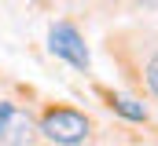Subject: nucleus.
Masks as SVG:
<instances>
[{
	"instance_id": "1",
	"label": "nucleus",
	"mask_w": 158,
	"mask_h": 146,
	"mask_svg": "<svg viewBox=\"0 0 158 146\" xmlns=\"http://www.w3.org/2000/svg\"><path fill=\"white\" fill-rule=\"evenodd\" d=\"M40 135L55 146H85V139L92 135V121L81 113V110L70 106H52L44 117H40Z\"/></svg>"
},
{
	"instance_id": "2",
	"label": "nucleus",
	"mask_w": 158,
	"mask_h": 146,
	"mask_svg": "<svg viewBox=\"0 0 158 146\" xmlns=\"http://www.w3.org/2000/svg\"><path fill=\"white\" fill-rule=\"evenodd\" d=\"M48 51H52L55 59L70 62V66L81 70V73H88V66H92L88 48H85V36L77 33L74 22H55V26L48 29Z\"/></svg>"
},
{
	"instance_id": "3",
	"label": "nucleus",
	"mask_w": 158,
	"mask_h": 146,
	"mask_svg": "<svg viewBox=\"0 0 158 146\" xmlns=\"http://www.w3.org/2000/svg\"><path fill=\"white\" fill-rule=\"evenodd\" d=\"M0 143L4 146H30L33 143V121H30V113L11 110L7 121H4V128H0Z\"/></svg>"
},
{
	"instance_id": "4",
	"label": "nucleus",
	"mask_w": 158,
	"mask_h": 146,
	"mask_svg": "<svg viewBox=\"0 0 158 146\" xmlns=\"http://www.w3.org/2000/svg\"><path fill=\"white\" fill-rule=\"evenodd\" d=\"M110 110L121 113L125 121H147V106L136 102V99H129V95H110Z\"/></svg>"
},
{
	"instance_id": "5",
	"label": "nucleus",
	"mask_w": 158,
	"mask_h": 146,
	"mask_svg": "<svg viewBox=\"0 0 158 146\" xmlns=\"http://www.w3.org/2000/svg\"><path fill=\"white\" fill-rule=\"evenodd\" d=\"M143 80H147V88L158 95V51L147 59V66H143Z\"/></svg>"
},
{
	"instance_id": "6",
	"label": "nucleus",
	"mask_w": 158,
	"mask_h": 146,
	"mask_svg": "<svg viewBox=\"0 0 158 146\" xmlns=\"http://www.w3.org/2000/svg\"><path fill=\"white\" fill-rule=\"evenodd\" d=\"M15 110V102H7V99H0V128H4V121H7V113Z\"/></svg>"
},
{
	"instance_id": "7",
	"label": "nucleus",
	"mask_w": 158,
	"mask_h": 146,
	"mask_svg": "<svg viewBox=\"0 0 158 146\" xmlns=\"http://www.w3.org/2000/svg\"><path fill=\"white\" fill-rule=\"evenodd\" d=\"M136 7H158V0H132Z\"/></svg>"
}]
</instances>
